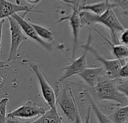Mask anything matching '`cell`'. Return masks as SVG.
I'll use <instances>...</instances> for the list:
<instances>
[{
    "mask_svg": "<svg viewBox=\"0 0 128 123\" xmlns=\"http://www.w3.org/2000/svg\"><path fill=\"white\" fill-rule=\"evenodd\" d=\"M80 17L82 26L86 25L92 28L94 27L95 25L100 24L106 26L110 31L112 42L115 44H120L117 35L118 32H122L124 30V27L116 15L113 8H108L100 16L94 15L88 11H80Z\"/></svg>",
    "mask_w": 128,
    "mask_h": 123,
    "instance_id": "cell-1",
    "label": "cell"
},
{
    "mask_svg": "<svg viewBox=\"0 0 128 123\" xmlns=\"http://www.w3.org/2000/svg\"><path fill=\"white\" fill-rule=\"evenodd\" d=\"M119 80L120 79L111 80L109 78H100L99 82L94 88L99 100L115 101L118 104V106L122 107L128 105V98L117 88V84Z\"/></svg>",
    "mask_w": 128,
    "mask_h": 123,
    "instance_id": "cell-2",
    "label": "cell"
},
{
    "mask_svg": "<svg viewBox=\"0 0 128 123\" xmlns=\"http://www.w3.org/2000/svg\"><path fill=\"white\" fill-rule=\"evenodd\" d=\"M80 48L83 49L85 51L91 53L97 61L100 62L103 65L104 71L107 77V78L111 80L118 79V73L122 67V61H119L116 59H108L103 56L92 45V35L91 34L88 36V41L86 44L79 46Z\"/></svg>",
    "mask_w": 128,
    "mask_h": 123,
    "instance_id": "cell-3",
    "label": "cell"
},
{
    "mask_svg": "<svg viewBox=\"0 0 128 123\" xmlns=\"http://www.w3.org/2000/svg\"><path fill=\"white\" fill-rule=\"evenodd\" d=\"M56 104H58L67 116L68 120L74 122L78 105L74 96L70 86L58 91L56 94Z\"/></svg>",
    "mask_w": 128,
    "mask_h": 123,
    "instance_id": "cell-4",
    "label": "cell"
},
{
    "mask_svg": "<svg viewBox=\"0 0 128 123\" xmlns=\"http://www.w3.org/2000/svg\"><path fill=\"white\" fill-rule=\"evenodd\" d=\"M10 25V47L9 50V56L8 59V62L14 60L16 56L20 44L27 41L28 38L23 33L20 25L12 17L8 19Z\"/></svg>",
    "mask_w": 128,
    "mask_h": 123,
    "instance_id": "cell-5",
    "label": "cell"
},
{
    "mask_svg": "<svg viewBox=\"0 0 128 123\" xmlns=\"http://www.w3.org/2000/svg\"><path fill=\"white\" fill-rule=\"evenodd\" d=\"M32 70L34 71L38 83H39V86L40 89L41 95L46 101V103L50 107V108L57 110L56 108V93L55 92L54 89L52 87L50 86V84L47 82L41 71H40L38 66L35 64H32L29 65Z\"/></svg>",
    "mask_w": 128,
    "mask_h": 123,
    "instance_id": "cell-6",
    "label": "cell"
},
{
    "mask_svg": "<svg viewBox=\"0 0 128 123\" xmlns=\"http://www.w3.org/2000/svg\"><path fill=\"white\" fill-rule=\"evenodd\" d=\"M73 11L72 13L68 16L63 17L58 23H61L63 21H68L70 26L72 30V35H73V40H74V47H73V51H72V58L74 59L76 55V51L77 47H79V37H80V32L82 27V23L80 17V11H79V5H70Z\"/></svg>",
    "mask_w": 128,
    "mask_h": 123,
    "instance_id": "cell-7",
    "label": "cell"
},
{
    "mask_svg": "<svg viewBox=\"0 0 128 123\" xmlns=\"http://www.w3.org/2000/svg\"><path fill=\"white\" fill-rule=\"evenodd\" d=\"M46 111V109L44 107L39 106L32 101H28L20 107L10 112L7 116L17 119H32L42 116Z\"/></svg>",
    "mask_w": 128,
    "mask_h": 123,
    "instance_id": "cell-8",
    "label": "cell"
},
{
    "mask_svg": "<svg viewBox=\"0 0 128 123\" xmlns=\"http://www.w3.org/2000/svg\"><path fill=\"white\" fill-rule=\"evenodd\" d=\"M20 12L24 13H41L40 11L34 10L28 5H20L8 1L0 0V20L11 17L13 15Z\"/></svg>",
    "mask_w": 128,
    "mask_h": 123,
    "instance_id": "cell-9",
    "label": "cell"
},
{
    "mask_svg": "<svg viewBox=\"0 0 128 123\" xmlns=\"http://www.w3.org/2000/svg\"><path fill=\"white\" fill-rule=\"evenodd\" d=\"M87 51H85L84 53L75 59L72 63L70 65H67L63 68L64 71V73L62 74L61 77L58 79L56 81V83H58L60 82L64 81V80H67L68 78H70L74 75H79L81 72H82L87 67V59H86V56H87Z\"/></svg>",
    "mask_w": 128,
    "mask_h": 123,
    "instance_id": "cell-10",
    "label": "cell"
},
{
    "mask_svg": "<svg viewBox=\"0 0 128 123\" xmlns=\"http://www.w3.org/2000/svg\"><path fill=\"white\" fill-rule=\"evenodd\" d=\"M11 17L17 22V23L20 25L21 29L22 30L23 33L26 35V36L27 38H30L31 39L34 40V41H36L37 43H38L39 44H40L42 47H44L45 49H46L48 50H52V47L51 44L46 43V42L44 41L41 38H40L36 32V31L33 28V26L31 25V23L29 22L26 21L25 20V18H23L18 14L13 15Z\"/></svg>",
    "mask_w": 128,
    "mask_h": 123,
    "instance_id": "cell-11",
    "label": "cell"
},
{
    "mask_svg": "<svg viewBox=\"0 0 128 123\" xmlns=\"http://www.w3.org/2000/svg\"><path fill=\"white\" fill-rule=\"evenodd\" d=\"M116 6L117 5L115 1H101L100 2H94L92 4H85V2H83L82 4L80 5L78 9L80 11H88L94 15L100 16L103 14L108 8H113Z\"/></svg>",
    "mask_w": 128,
    "mask_h": 123,
    "instance_id": "cell-12",
    "label": "cell"
},
{
    "mask_svg": "<svg viewBox=\"0 0 128 123\" xmlns=\"http://www.w3.org/2000/svg\"><path fill=\"white\" fill-rule=\"evenodd\" d=\"M104 71L103 67L86 68L79 76L93 89L96 86L100 80V76Z\"/></svg>",
    "mask_w": 128,
    "mask_h": 123,
    "instance_id": "cell-13",
    "label": "cell"
},
{
    "mask_svg": "<svg viewBox=\"0 0 128 123\" xmlns=\"http://www.w3.org/2000/svg\"><path fill=\"white\" fill-rule=\"evenodd\" d=\"M92 29L93 30H94L96 32V33H98L99 35H100V37L106 42V44H108L110 45V48L112 50V53L113 56L116 57V59H118L119 61H123L126 58H128V47L124 46L123 44H115L112 41H110V40H108L95 27H92Z\"/></svg>",
    "mask_w": 128,
    "mask_h": 123,
    "instance_id": "cell-14",
    "label": "cell"
},
{
    "mask_svg": "<svg viewBox=\"0 0 128 123\" xmlns=\"http://www.w3.org/2000/svg\"><path fill=\"white\" fill-rule=\"evenodd\" d=\"M87 98L90 104V107L92 109V111H93L94 114L95 115V117L98 120V123H114V122L106 114L104 113L102 110L99 107V106L97 104V103L94 101L92 95L88 93L86 94Z\"/></svg>",
    "mask_w": 128,
    "mask_h": 123,
    "instance_id": "cell-15",
    "label": "cell"
},
{
    "mask_svg": "<svg viewBox=\"0 0 128 123\" xmlns=\"http://www.w3.org/2000/svg\"><path fill=\"white\" fill-rule=\"evenodd\" d=\"M28 123H63L62 117L58 115L57 110L50 108L44 114L32 122Z\"/></svg>",
    "mask_w": 128,
    "mask_h": 123,
    "instance_id": "cell-16",
    "label": "cell"
},
{
    "mask_svg": "<svg viewBox=\"0 0 128 123\" xmlns=\"http://www.w3.org/2000/svg\"><path fill=\"white\" fill-rule=\"evenodd\" d=\"M30 23L33 26L34 30L36 31L39 38H41L44 41L49 43V42H51L54 40L53 33L50 29H46V28H45L40 25H38L35 23Z\"/></svg>",
    "mask_w": 128,
    "mask_h": 123,
    "instance_id": "cell-17",
    "label": "cell"
},
{
    "mask_svg": "<svg viewBox=\"0 0 128 123\" xmlns=\"http://www.w3.org/2000/svg\"><path fill=\"white\" fill-rule=\"evenodd\" d=\"M114 123L128 122V105L120 107L114 114Z\"/></svg>",
    "mask_w": 128,
    "mask_h": 123,
    "instance_id": "cell-18",
    "label": "cell"
},
{
    "mask_svg": "<svg viewBox=\"0 0 128 123\" xmlns=\"http://www.w3.org/2000/svg\"><path fill=\"white\" fill-rule=\"evenodd\" d=\"M8 98H4L0 101V123H6V110L8 103Z\"/></svg>",
    "mask_w": 128,
    "mask_h": 123,
    "instance_id": "cell-19",
    "label": "cell"
},
{
    "mask_svg": "<svg viewBox=\"0 0 128 123\" xmlns=\"http://www.w3.org/2000/svg\"><path fill=\"white\" fill-rule=\"evenodd\" d=\"M117 88L128 99V80H120L117 84Z\"/></svg>",
    "mask_w": 128,
    "mask_h": 123,
    "instance_id": "cell-20",
    "label": "cell"
},
{
    "mask_svg": "<svg viewBox=\"0 0 128 123\" xmlns=\"http://www.w3.org/2000/svg\"><path fill=\"white\" fill-rule=\"evenodd\" d=\"M118 79L120 80H127L128 79V65L125 63L121 68L118 73Z\"/></svg>",
    "mask_w": 128,
    "mask_h": 123,
    "instance_id": "cell-21",
    "label": "cell"
},
{
    "mask_svg": "<svg viewBox=\"0 0 128 123\" xmlns=\"http://www.w3.org/2000/svg\"><path fill=\"white\" fill-rule=\"evenodd\" d=\"M118 41L121 44L128 47V29H124V30L121 33Z\"/></svg>",
    "mask_w": 128,
    "mask_h": 123,
    "instance_id": "cell-22",
    "label": "cell"
},
{
    "mask_svg": "<svg viewBox=\"0 0 128 123\" xmlns=\"http://www.w3.org/2000/svg\"><path fill=\"white\" fill-rule=\"evenodd\" d=\"M6 123H28L25 122L23 121H22L20 119L17 118H14V117H8L6 119Z\"/></svg>",
    "mask_w": 128,
    "mask_h": 123,
    "instance_id": "cell-23",
    "label": "cell"
},
{
    "mask_svg": "<svg viewBox=\"0 0 128 123\" xmlns=\"http://www.w3.org/2000/svg\"><path fill=\"white\" fill-rule=\"evenodd\" d=\"M74 123H84L82 118H81V116H80V110H79V107L76 110V117H75V121Z\"/></svg>",
    "mask_w": 128,
    "mask_h": 123,
    "instance_id": "cell-24",
    "label": "cell"
},
{
    "mask_svg": "<svg viewBox=\"0 0 128 123\" xmlns=\"http://www.w3.org/2000/svg\"><path fill=\"white\" fill-rule=\"evenodd\" d=\"M4 20H0V52H1V46H2V31H3V25Z\"/></svg>",
    "mask_w": 128,
    "mask_h": 123,
    "instance_id": "cell-25",
    "label": "cell"
},
{
    "mask_svg": "<svg viewBox=\"0 0 128 123\" xmlns=\"http://www.w3.org/2000/svg\"><path fill=\"white\" fill-rule=\"evenodd\" d=\"M91 114H92V109L89 107L88 109V112H87V115H86L85 123H91Z\"/></svg>",
    "mask_w": 128,
    "mask_h": 123,
    "instance_id": "cell-26",
    "label": "cell"
},
{
    "mask_svg": "<svg viewBox=\"0 0 128 123\" xmlns=\"http://www.w3.org/2000/svg\"><path fill=\"white\" fill-rule=\"evenodd\" d=\"M8 61L7 62H2V61H0V70L1 69H4V68H8Z\"/></svg>",
    "mask_w": 128,
    "mask_h": 123,
    "instance_id": "cell-27",
    "label": "cell"
},
{
    "mask_svg": "<svg viewBox=\"0 0 128 123\" xmlns=\"http://www.w3.org/2000/svg\"><path fill=\"white\" fill-rule=\"evenodd\" d=\"M127 64H128V62H127Z\"/></svg>",
    "mask_w": 128,
    "mask_h": 123,
    "instance_id": "cell-28",
    "label": "cell"
},
{
    "mask_svg": "<svg viewBox=\"0 0 128 123\" xmlns=\"http://www.w3.org/2000/svg\"><path fill=\"white\" fill-rule=\"evenodd\" d=\"M125 123H128V122H125Z\"/></svg>",
    "mask_w": 128,
    "mask_h": 123,
    "instance_id": "cell-29",
    "label": "cell"
}]
</instances>
